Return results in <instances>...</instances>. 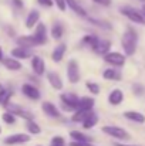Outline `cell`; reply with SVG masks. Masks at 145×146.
<instances>
[{
    "label": "cell",
    "instance_id": "4316f807",
    "mask_svg": "<svg viewBox=\"0 0 145 146\" xmlns=\"http://www.w3.org/2000/svg\"><path fill=\"white\" fill-rule=\"evenodd\" d=\"M63 33H64V27H63V24L55 23V24L51 27V36H53L54 40H60V38L63 37Z\"/></svg>",
    "mask_w": 145,
    "mask_h": 146
},
{
    "label": "cell",
    "instance_id": "60d3db41",
    "mask_svg": "<svg viewBox=\"0 0 145 146\" xmlns=\"http://www.w3.org/2000/svg\"><path fill=\"white\" fill-rule=\"evenodd\" d=\"M115 146H134V145H124V143H115Z\"/></svg>",
    "mask_w": 145,
    "mask_h": 146
},
{
    "label": "cell",
    "instance_id": "ee69618b",
    "mask_svg": "<svg viewBox=\"0 0 145 146\" xmlns=\"http://www.w3.org/2000/svg\"><path fill=\"white\" fill-rule=\"evenodd\" d=\"M141 1H145V0H141Z\"/></svg>",
    "mask_w": 145,
    "mask_h": 146
},
{
    "label": "cell",
    "instance_id": "ba28073f",
    "mask_svg": "<svg viewBox=\"0 0 145 146\" xmlns=\"http://www.w3.org/2000/svg\"><path fill=\"white\" fill-rule=\"evenodd\" d=\"M30 141V136L26 133H16V135H10L4 139L6 145H20V143H26Z\"/></svg>",
    "mask_w": 145,
    "mask_h": 146
},
{
    "label": "cell",
    "instance_id": "8d00e7d4",
    "mask_svg": "<svg viewBox=\"0 0 145 146\" xmlns=\"http://www.w3.org/2000/svg\"><path fill=\"white\" fill-rule=\"evenodd\" d=\"M41 6H44V7H51L53 4H54V1L53 0H37Z\"/></svg>",
    "mask_w": 145,
    "mask_h": 146
},
{
    "label": "cell",
    "instance_id": "44dd1931",
    "mask_svg": "<svg viewBox=\"0 0 145 146\" xmlns=\"http://www.w3.org/2000/svg\"><path fill=\"white\" fill-rule=\"evenodd\" d=\"M64 52H65V44L57 46V47L54 48V51H53V54H51L53 61H54V62H60V61L63 60V57H64Z\"/></svg>",
    "mask_w": 145,
    "mask_h": 146
},
{
    "label": "cell",
    "instance_id": "9a60e30c",
    "mask_svg": "<svg viewBox=\"0 0 145 146\" xmlns=\"http://www.w3.org/2000/svg\"><path fill=\"white\" fill-rule=\"evenodd\" d=\"M124 101V94H122V91L121 90H112L111 92H110V95H108V102L111 104V105H120L121 102Z\"/></svg>",
    "mask_w": 145,
    "mask_h": 146
},
{
    "label": "cell",
    "instance_id": "3957f363",
    "mask_svg": "<svg viewBox=\"0 0 145 146\" xmlns=\"http://www.w3.org/2000/svg\"><path fill=\"white\" fill-rule=\"evenodd\" d=\"M102 132L107 133L108 136L115 138V139H120V141H128V139L131 138L130 133H128L125 129H122V128H120V126H112V125L102 126Z\"/></svg>",
    "mask_w": 145,
    "mask_h": 146
},
{
    "label": "cell",
    "instance_id": "7402d4cb",
    "mask_svg": "<svg viewBox=\"0 0 145 146\" xmlns=\"http://www.w3.org/2000/svg\"><path fill=\"white\" fill-rule=\"evenodd\" d=\"M3 64H4V67H6L7 70H10V71H19V70L21 68V64H20L16 58H4V60H3Z\"/></svg>",
    "mask_w": 145,
    "mask_h": 146
},
{
    "label": "cell",
    "instance_id": "e0dca14e",
    "mask_svg": "<svg viewBox=\"0 0 145 146\" xmlns=\"http://www.w3.org/2000/svg\"><path fill=\"white\" fill-rule=\"evenodd\" d=\"M70 138L74 142H84V143H91L93 142V138H90V136H87V135H84L83 132H78V131H71Z\"/></svg>",
    "mask_w": 145,
    "mask_h": 146
},
{
    "label": "cell",
    "instance_id": "277c9868",
    "mask_svg": "<svg viewBox=\"0 0 145 146\" xmlns=\"http://www.w3.org/2000/svg\"><path fill=\"white\" fill-rule=\"evenodd\" d=\"M121 13L128 17L131 21L137 23V24H145V17L142 16V13H140L137 9L134 7H130V6H125V7H121Z\"/></svg>",
    "mask_w": 145,
    "mask_h": 146
},
{
    "label": "cell",
    "instance_id": "8fae6325",
    "mask_svg": "<svg viewBox=\"0 0 145 146\" xmlns=\"http://www.w3.org/2000/svg\"><path fill=\"white\" fill-rule=\"evenodd\" d=\"M21 91H23V94H24L26 97L30 98V99H39V98H40L39 90H37L36 87H33L31 84H24V85L21 87Z\"/></svg>",
    "mask_w": 145,
    "mask_h": 146
},
{
    "label": "cell",
    "instance_id": "7bdbcfd3",
    "mask_svg": "<svg viewBox=\"0 0 145 146\" xmlns=\"http://www.w3.org/2000/svg\"><path fill=\"white\" fill-rule=\"evenodd\" d=\"M142 14L145 16V4H142Z\"/></svg>",
    "mask_w": 145,
    "mask_h": 146
},
{
    "label": "cell",
    "instance_id": "ab89813d",
    "mask_svg": "<svg viewBox=\"0 0 145 146\" xmlns=\"http://www.w3.org/2000/svg\"><path fill=\"white\" fill-rule=\"evenodd\" d=\"M13 3H14V6H17V7H23V1H21V0H13Z\"/></svg>",
    "mask_w": 145,
    "mask_h": 146
},
{
    "label": "cell",
    "instance_id": "5bb4252c",
    "mask_svg": "<svg viewBox=\"0 0 145 146\" xmlns=\"http://www.w3.org/2000/svg\"><path fill=\"white\" fill-rule=\"evenodd\" d=\"M41 108H43L44 113H47L50 118H60V116H61L60 111H58V109L55 108V105H53L51 102H43Z\"/></svg>",
    "mask_w": 145,
    "mask_h": 146
},
{
    "label": "cell",
    "instance_id": "7a4b0ae2",
    "mask_svg": "<svg viewBox=\"0 0 145 146\" xmlns=\"http://www.w3.org/2000/svg\"><path fill=\"white\" fill-rule=\"evenodd\" d=\"M61 101H63V105L61 108L64 111H77L78 106H80V98L77 97L76 94H71V92H67V94H61Z\"/></svg>",
    "mask_w": 145,
    "mask_h": 146
},
{
    "label": "cell",
    "instance_id": "7c38bea8",
    "mask_svg": "<svg viewBox=\"0 0 145 146\" xmlns=\"http://www.w3.org/2000/svg\"><path fill=\"white\" fill-rule=\"evenodd\" d=\"M124 118H127L128 121H132V122H137V123H144L145 122V115H142L141 112L138 111H127L122 113Z\"/></svg>",
    "mask_w": 145,
    "mask_h": 146
},
{
    "label": "cell",
    "instance_id": "ffe728a7",
    "mask_svg": "<svg viewBox=\"0 0 145 146\" xmlns=\"http://www.w3.org/2000/svg\"><path fill=\"white\" fill-rule=\"evenodd\" d=\"M67 1V6H70V9L74 11V13H77L78 16H81V17H87V13H86V10L78 4V1L77 0H65Z\"/></svg>",
    "mask_w": 145,
    "mask_h": 146
},
{
    "label": "cell",
    "instance_id": "d6986e66",
    "mask_svg": "<svg viewBox=\"0 0 145 146\" xmlns=\"http://www.w3.org/2000/svg\"><path fill=\"white\" fill-rule=\"evenodd\" d=\"M110 47H111V41L110 40H100L98 44H97V47L94 48V51H96L97 54L105 55V54L110 52Z\"/></svg>",
    "mask_w": 145,
    "mask_h": 146
},
{
    "label": "cell",
    "instance_id": "9c48e42d",
    "mask_svg": "<svg viewBox=\"0 0 145 146\" xmlns=\"http://www.w3.org/2000/svg\"><path fill=\"white\" fill-rule=\"evenodd\" d=\"M17 44L20 47H23V48H31V47L39 46L33 36H21V37H19L17 38Z\"/></svg>",
    "mask_w": 145,
    "mask_h": 146
},
{
    "label": "cell",
    "instance_id": "d590c367",
    "mask_svg": "<svg viewBox=\"0 0 145 146\" xmlns=\"http://www.w3.org/2000/svg\"><path fill=\"white\" fill-rule=\"evenodd\" d=\"M53 1L61 11H65V9H67V1L65 0H53Z\"/></svg>",
    "mask_w": 145,
    "mask_h": 146
},
{
    "label": "cell",
    "instance_id": "f1b7e54d",
    "mask_svg": "<svg viewBox=\"0 0 145 146\" xmlns=\"http://www.w3.org/2000/svg\"><path fill=\"white\" fill-rule=\"evenodd\" d=\"M26 128H27V131L30 132V133H33V135H39L40 132H41V129H40V126L34 122V121H27V125H26Z\"/></svg>",
    "mask_w": 145,
    "mask_h": 146
},
{
    "label": "cell",
    "instance_id": "4fadbf2b",
    "mask_svg": "<svg viewBox=\"0 0 145 146\" xmlns=\"http://www.w3.org/2000/svg\"><path fill=\"white\" fill-rule=\"evenodd\" d=\"M47 80L50 82V85L54 88V90H61L63 88V81H61V77L57 74V72H48L47 74Z\"/></svg>",
    "mask_w": 145,
    "mask_h": 146
},
{
    "label": "cell",
    "instance_id": "b9f144b4",
    "mask_svg": "<svg viewBox=\"0 0 145 146\" xmlns=\"http://www.w3.org/2000/svg\"><path fill=\"white\" fill-rule=\"evenodd\" d=\"M3 60V52H1V48H0V61Z\"/></svg>",
    "mask_w": 145,
    "mask_h": 146
},
{
    "label": "cell",
    "instance_id": "8992f818",
    "mask_svg": "<svg viewBox=\"0 0 145 146\" xmlns=\"http://www.w3.org/2000/svg\"><path fill=\"white\" fill-rule=\"evenodd\" d=\"M104 60L107 64L112 65V67H122L125 64V57L121 54V52H117V51H110L108 54L104 55Z\"/></svg>",
    "mask_w": 145,
    "mask_h": 146
},
{
    "label": "cell",
    "instance_id": "bcb514c9",
    "mask_svg": "<svg viewBox=\"0 0 145 146\" xmlns=\"http://www.w3.org/2000/svg\"><path fill=\"white\" fill-rule=\"evenodd\" d=\"M37 146H41V145H37Z\"/></svg>",
    "mask_w": 145,
    "mask_h": 146
},
{
    "label": "cell",
    "instance_id": "f35d334b",
    "mask_svg": "<svg viewBox=\"0 0 145 146\" xmlns=\"http://www.w3.org/2000/svg\"><path fill=\"white\" fill-rule=\"evenodd\" d=\"M70 146H94L93 143H84V142H71L70 143Z\"/></svg>",
    "mask_w": 145,
    "mask_h": 146
},
{
    "label": "cell",
    "instance_id": "484cf974",
    "mask_svg": "<svg viewBox=\"0 0 145 146\" xmlns=\"http://www.w3.org/2000/svg\"><path fill=\"white\" fill-rule=\"evenodd\" d=\"M11 55H13L14 58H21V60H24V58H29V57L31 55V52L29 51V48L17 47V48L11 50Z\"/></svg>",
    "mask_w": 145,
    "mask_h": 146
},
{
    "label": "cell",
    "instance_id": "74e56055",
    "mask_svg": "<svg viewBox=\"0 0 145 146\" xmlns=\"http://www.w3.org/2000/svg\"><path fill=\"white\" fill-rule=\"evenodd\" d=\"M93 1L100 6H110L111 4V0H93Z\"/></svg>",
    "mask_w": 145,
    "mask_h": 146
},
{
    "label": "cell",
    "instance_id": "f6af8a7d",
    "mask_svg": "<svg viewBox=\"0 0 145 146\" xmlns=\"http://www.w3.org/2000/svg\"><path fill=\"white\" fill-rule=\"evenodd\" d=\"M61 146H65V145H61Z\"/></svg>",
    "mask_w": 145,
    "mask_h": 146
},
{
    "label": "cell",
    "instance_id": "52a82bcc",
    "mask_svg": "<svg viewBox=\"0 0 145 146\" xmlns=\"http://www.w3.org/2000/svg\"><path fill=\"white\" fill-rule=\"evenodd\" d=\"M33 37L36 38V41H37L39 46L47 43V30H46V26L43 23H39V26L36 27V31L33 34Z\"/></svg>",
    "mask_w": 145,
    "mask_h": 146
},
{
    "label": "cell",
    "instance_id": "603a6c76",
    "mask_svg": "<svg viewBox=\"0 0 145 146\" xmlns=\"http://www.w3.org/2000/svg\"><path fill=\"white\" fill-rule=\"evenodd\" d=\"M102 77H104L105 80H110V81H120V80H121V72H120L118 70L110 68V70H105V71H104Z\"/></svg>",
    "mask_w": 145,
    "mask_h": 146
},
{
    "label": "cell",
    "instance_id": "cb8c5ba5",
    "mask_svg": "<svg viewBox=\"0 0 145 146\" xmlns=\"http://www.w3.org/2000/svg\"><path fill=\"white\" fill-rule=\"evenodd\" d=\"M94 98L90 97H84L80 98V106L78 109H86V111H93V106H94Z\"/></svg>",
    "mask_w": 145,
    "mask_h": 146
},
{
    "label": "cell",
    "instance_id": "2e32d148",
    "mask_svg": "<svg viewBox=\"0 0 145 146\" xmlns=\"http://www.w3.org/2000/svg\"><path fill=\"white\" fill-rule=\"evenodd\" d=\"M91 113H94L93 111H86V109H77L74 112V115L71 116V121L73 122H84Z\"/></svg>",
    "mask_w": 145,
    "mask_h": 146
},
{
    "label": "cell",
    "instance_id": "7dc6e473",
    "mask_svg": "<svg viewBox=\"0 0 145 146\" xmlns=\"http://www.w3.org/2000/svg\"><path fill=\"white\" fill-rule=\"evenodd\" d=\"M0 132H1V129H0Z\"/></svg>",
    "mask_w": 145,
    "mask_h": 146
},
{
    "label": "cell",
    "instance_id": "4dcf8cb0",
    "mask_svg": "<svg viewBox=\"0 0 145 146\" xmlns=\"http://www.w3.org/2000/svg\"><path fill=\"white\" fill-rule=\"evenodd\" d=\"M88 21L93 23L97 27H101V29H105V30H110V29H111V26H110L107 21H101V20H96V19H88Z\"/></svg>",
    "mask_w": 145,
    "mask_h": 146
},
{
    "label": "cell",
    "instance_id": "ac0fdd59",
    "mask_svg": "<svg viewBox=\"0 0 145 146\" xmlns=\"http://www.w3.org/2000/svg\"><path fill=\"white\" fill-rule=\"evenodd\" d=\"M39 19H40V13L37 10H31L26 19V27L27 29H33L37 23H39Z\"/></svg>",
    "mask_w": 145,
    "mask_h": 146
},
{
    "label": "cell",
    "instance_id": "f546056e",
    "mask_svg": "<svg viewBox=\"0 0 145 146\" xmlns=\"http://www.w3.org/2000/svg\"><path fill=\"white\" fill-rule=\"evenodd\" d=\"M10 97H11V92H10V91H7V90H1V91H0V104L7 105Z\"/></svg>",
    "mask_w": 145,
    "mask_h": 146
},
{
    "label": "cell",
    "instance_id": "83f0119b",
    "mask_svg": "<svg viewBox=\"0 0 145 146\" xmlns=\"http://www.w3.org/2000/svg\"><path fill=\"white\" fill-rule=\"evenodd\" d=\"M97 122H98V118H97L96 113H91L84 122H83V126L86 128V129H91V128H94L97 125Z\"/></svg>",
    "mask_w": 145,
    "mask_h": 146
},
{
    "label": "cell",
    "instance_id": "6da1fadb",
    "mask_svg": "<svg viewBox=\"0 0 145 146\" xmlns=\"http://www.w3.org/2000/svg\"><path fill=\"white\" fill-rule=\"evenodd\" d=\"M137 41H138V36L137 31L132 27H128L127 31L122 34V40H121V46L124 48V52L127 55H132L137 50Z\"/></svg>",
    "mask_w": 145,
    "mask_h": 146
},
{
    "label": "cell",
    "instance_id": "5b68a950",
    "mask_svg": "<svg viewBox=\"0 0 145 146\" xmlns=\"http://www.w3.org/2000/svg\"><path fill=\"white\" fill-rule=\"evenodd\" d=\"M67 77L68 81L71 84H77L80 81V68H78V62L76 60H70L68 65H67Z\"/></svg>",
    "mask_w": 145,
    "mask_h": 146
},
{
    "label": "cell",
    "instance_id": "d4e9b609",
    "mask_svg": "<svg viewBox=\"0 0 145 146\" xmlns=\"http://www.w3.org/2000/svg\"><path fill=\"white\" fill-rule=\"evenodd\" d=\"M98 41H100V38L97 37L96 34H88V36H84V38H83V44H86L87 47H90L91 50L96 48Z\"/></svg>",
    "mask_w": 145,
    "mask_h": 146
},
{
    "label": "cell",
    "instance_id": "836d02e7",
    "mask_svg": "<svg viewBox=\"0 0 145 146\" xmlns=\"http://www.w3.org/2000/svg\"><path fill=\"white\" fill-rule=\"evenodd\" d=\"M61 145H65V141L63 136H54L51 139V146H61Z\"/></svg>",
    "mask_w": 145,
    "mask_h": 146
},
{
    "label": "cell",
    "instance_id": "1f68e13d",
    "mask_svg": "<svg viewBox=\"0 0 145 146\" xmlns=\"http://www.w3.org/2000/svg\"><path fill=\"white\" fill-rule=\"evenodd\" d=\"M86 87L88 88V91L91 92V94H94V95H97V94H100V87H98V84H96V82H87L86 84Z\"/></svg>",
    "mask_w": 145,
    "mask_h": 146
},
{
    "label": "cell",
    "instance_id": "e575fe53",
    "mask_svg": "<svg viewBox=\"0 0 145 146\" xmlns=\"http://www.w3.org/2000/svg\"><path fill=\"white\" fill-rule=\"evenodd\" d=\"M132 91H134V94H135V95H138V97H140V95H142V94L145 92L144 87H142V85H140V84H134V85H132Z\"/></svg>",
    "mask_w": 145,
    "mask_h": 146
},
{
    "label": "cell",
    "instance_id": "d6a6232c",
    "mask_svg": "<svg viewBox=\"0 0 145 146\" xmlns=\"http://www.w3.org/2000/svg\"><path fill=\"white\" fill-rule=\"evenodd\" d=\"M3 121L6 122V123H9V125H11V123H14L16 122V116L13 115V113H10V112H6V113H3Z\"/></svg>",
    "mask_w": 145,
    "mask_h": 146
},
{
    "label": "cell",
    "instance_id": "30bf717a",
    "mask_svg": "<svg viewBox=\"0 0 145 146\" xmlns=\"http://www.w3.org/2000/svg\"><path fill=\"white\" fill-rule=\"evenodd\" d=\"M31 68H33V71H34L37 75H43V74H44V70H46V64H44V61H43L40 57L34 55V57L31 58Z\"/></svg>",
    "mask_w": 145,
    "mask_h": 146
}]
</instances>
